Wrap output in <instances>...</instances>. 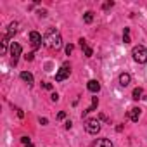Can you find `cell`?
<instances>
[{
	"mask_svg": "<svg viewBox=\"0 0 147 147\" xmlns=\"http://www.w3.org/2000/svg\"><path fill=\"white\" fill-rule=\"evenodd\" d=\"M43 43H45L47 47H50V49H59V47L62 45V36H61L59 31L49 30V33L43 36Z\"/></svg>",
	"mask_w": 147,
	"mask_h": 147,
	"instance_id": "1",
	"label": "cell"
},
{
	"mask_svg": "<svg viewBox=\"0 0 147 147\" xmlns=\"http://www.w3.org/2000/svg\"><path fill=\"white\" fill-rule=\"evenodd\" d=\"M131 55H133V61L138 62V64H145V62H147V49H145L144 45H137V47H133Z\"/></svg>",
	"mask_w": 147,
	"mask_h": 147,
	"instance_id": "2",
	"label": "cell"
},
{
	"mask_svg": "<svg viewBox=\"0 0 147 147\" xmlns=\"http://www.w3.org/2000/svg\"><path fill=\"white\" fill-rule=\"evenodd\" d=\"M85 130H87L88 133H92V135H97V133L100 131V123H99V119H94V118L87 119V121H85Z\"/></svg>",
	"mask_w": 147,
	"mask_h": 147,
	"instance_id": "3",
	"label": "cell"
},
{
	"mask_svg": "<svg viewBox=\"0 0 147 147\" xmlns=\"http://www.w3.org/2000/svg\"><path fill=\"white\" fill-rule=\"evenodd\" d=\"M69 75H71V66H69V62H64L55 75V82H64Z\"/></svg>",
	"mask_w": 147,
	"mask_h": 147,
	"instance_id": "4",
	"label": "cell"
},
{
	"mask_svg": "<svg viewBox=\"0 0 147 147\" xmlns=\"http://www.w3.org/2000/svg\"><path fill=\"white\" fill-rule=\"evenodd\" d=\"M21 54H23L21 45H19L18 42H12V43H11V55H12V64H14V66L18 64V61H19Z\"/></svg>",
	"mask_w": 147,
	"mask_h": 147,
	"instance_id": "5",
	"label": "cell"
},
{
	"mask_svg": "<svg viewBox=\"0 0 147 147\" xmlns=\"http://www.w3.org/2000/svg\"><path fill=\"white\" fill-rule=\"evenodd\" d=\"M30 43H31L33 49L42 47V35H40L38 31H31V33H30Z\"/></svg>",
	"mask_w": 147,
	"mask_h": 147,
	"instance_id": "6",
	"label": "cell"
},
{
	"mask_svg": "<svg viewBox=\"0 0 147 147\" xmlns=\"http://www.w3.org/2000/svg\"><path fill=\"white\" fill-rule=\"evenodd\" d=\"M87 88H88V92H92V94H97V92L100 90V83H99L97 80H90V82L87 83Z\"/></svg>",
	"mask_w": 147,
	"mask_h": 147,
	"instance_id": "7",
	"label": "cell"
},
{
	"mask_svg": "<svg viewBox=\"0 0 147 147\" xmlns=\"http://www.w3.org/2000/svg\"><path fill=\"white\" fill-rule=\"evenodd\" d=\"M128 118L131 121H138V118H140V107H131L128 111Z\"/></svg>",
	"mask_w": 147,
	"mask_h": 147,
	"instance_id": "8",
	"label": "cell"
},
{
	"mask_svg": "<svg viewBox=\"0 0 147 147\" xmlns=\"http://www.w3.org/2000/svg\"><path fill=\"white\" fill-rule=\"evenodd\" d=\"M78 43H80V47H82V49L85 50V55H87V57H92V54H94V50H92V49H90V47L87 45V40H83V38H80V42H78Z\"/></svg>",
	"mask_w": 147,
	"mask_h": 147,
	"instance_id": "9",
	"label": "cell"
},
{
	"mask_svg": "<svg viewBox=\"0 0 147 147\" xmlns=\"http://www.w3.org/2000/svg\"><path fill=\"white\" fill-rule=\"evenodd\" d=\"M21 80L23 82H26L28 85H33V75H31V73H28V71H21Z\"/></svg>",
	"mask_w": 147,
	"mask_h": 147,
	"instance_id": "10",
	"label": "cell"
},
{
	"mask_svg": "<svg viewBox=\"0 0 147 147\" xmlns=\"http://www.w3.org/2000/svg\"><path fill=\"white\" fill-rule=\"evenodd\" d=\"M130 80H131V76L128 75V73H121V75H119V85H121V87L130 85Z\"/></svg>",
	"mask_w": 147,
	"mask_h": 147,
	"instance_id": "11",
	"label": "cell"
},
{
	"mask_svg": "<svg viewBox=\"0 0 147 147\" xmlns=\"http://www.w3.org/2000/svg\"><path fill=\"white\" fill-rule=\"evenodd\" d=\"M94 147H114V145H113L111 140H107V138H99V140L94 144Z\"/></svg>",
	"mask_w": 147,
	"mask_h": 147,
	"instance_id": "12",
	"label": "cell"
},
{
	"mask_svg": "<svg viewBox=\"0 0 147 147\" xmlns=\"http://www.w3.org/2000/svg\"><path fill=\"white\" fill-rule=\"evenodd\" d=\"M18 26H19V24H18L16 21L9 24V30H7V36H9V38H11V36H14V35L18 33Z\"/></svg>",
	"mask_w": 147,
	"mask_h": 147,
	"instance_id": "13",
	"label": "cell"
},
{
	"mask_svg": "<svg viewBox=\"0 0 147 147\" xmlns=\"http://www.w3.org/2000/svg\"><path fill=\"white\" fill-rule=\"evenodd\" d=\"M97 104H99V99H97V97H92V106H90L88 109H85L82 116H87L88 113H92V111H95V107H97Z\"/></svg>",
	"mask_w": 147,
	"mask_h": 147,
	"instance_id": "14",
	"label": "cell"
},
{
	"mask_svg": "<svg viewBox=\"0 0 147 147\" xmlns=\"http://www.w3.org/2000/svg\"><path fill=\"white\" fill-rule=\"evenodd\" d=\"M142 95H144V90L140 88V87H137L133 92H131V99H135V100H138V99H142Z\"/></svg>",
	"mask_w": 147,
	"mask_h": 147,
	"instance_id": "15",
	"label": "cell"
},
{
	"mask_svg": "<svg viewBox=\"0 0 147 147\" xmlns=\"http://www.w3.org/2000/svg\"><path fill=\"white\" fill-rule=\"evenodd\" d=\"M83 21H85L87 24H90V23L94 21V12H92V11H88V12H85V16H83Z\"/></svg>",
	"mask_w": 147,
	"mask_h": 147,
	"instance_id": "16",
	"label": "cell"
},
{
	"mask_svg": "<svg viewBox=\"0 0 147 147\" xmlns=\"http://www.w3.org/2000/svg\"><path fill=\"white\" fill-rule=\"evenodd\" d=\"M7 40H9V36L5 35V36L2 38V50H0V54H2V55H4V54L7 52Z\"/></svg>",
	"mask_w": 147,
	"mask_h": 147,
	"instance_id": "17",
	"label": "cell"
},
{
	"mask_svg": "<svg viewBox=\"0 0 147 147\" xmlns=\"http://www.w3.org/2000/svg\"><path fill=\"white\" fill-rule=\"evenodd\" d=\"M123 42L125 43H130L131 40H130V28H125V31H123Z\"/></svg>",
	"mask_w": 147,
	"mask_h": 147,
	"instance_id": "18",
	"label": "cell"
},
{
	"mask_svg": "<svg viewBox=\"0 0 147 147\" xmlns=\"http://www.w3.org/2000/svg\"><path fill=\"white\" fill-rule=\"evenodd\" d=\"M21 142H23V144H24V145H30V144H31V138H30V137H26V135H24V137H21Z\"/></svg>",
	"mask_w": 147,
	"mask_h": 147,
	"instance_id": "19",
	"label": "cell"
},
{
	"mask_svg": "<svg viewBox=\"0 0 147 147\" xmlns=\"http://www.w3.org/2000/svg\"><path fill=\"white\" fill-rule=\"evenodd\" d=\"M113 5H114V2H106V4L102 5V9H104V11H107V9H111Z\"/></svg>",
	"mask_w": 147,
	"mask_h": 147,
	"instance_id": "20",
	"label": "cell"
},
{
	"mask_svg": "<svg viewBox=\"0 0 147 147\" xmlns=\"http://www.w3.org/2000/svg\"><path fill=\"white\" fill-rule=\"evenodd\" d=\"M73 49H75V47H73V45H71V43H69V45H66V54H67V55H69V54H71V52H73Z\"/></svg>",
	"mask_w": 147,
	"mask_h": 147,
	"instance_id": "21",
	"label": "cell"
},
{
	"mask_svg": "<svg viewBox=\"0 0 147 147\" xmlns=\"http://www.w3.org/2000/svg\"><path fill=\"white\" fill-rule=\"evenodd\" d=\"M42 87H43L45 90H52V83H42Z\"/></svg>",
	"mask_w": 147,
	"mask_h": 147,
	"instance_id": "22",
	"label": "cell"
},
{
	"mask_svg": "<svg viewBox=\"0 0 147 147\" xmlns=\"http://www.w3.org/2000/svg\"><path fill=\"white\" fill-rule=\"evenodd\" d=\"M24 57H26V61H33L35 54H33V52H30V54H28V55H24Z\"/></svg>",
	"mask_w": 147,
	"mask_h": 147,
	"instance_id": "23",
	"label": "cell"
},
{
	"mask_svg": "<svg viewBox=\"0 0 147 147\" xmlns=\"http://www.w3.org/2000/svg\"><path fill=\"white\" fill-rule=\"evenodd\" d=\"M50 99H52V100H54V102H57V100H59V95H57V94H55V92H54V94H52V95H50Z\"/></svg>",
	"mask_w": 147,
	"mask_h": 147,
	"instance_id": "24",
	"label": "cell"
},
{
	"mask_svg": "<svg viewBox=\"0 0 147 147\" xmlns=\"http://www.w3.org/2000/svg\"><path fill=\"white\" fill-rule=\"evenodd\" d=\"M64 118H66V113H64V111H61V113L57 114V119H64Z\"/></svg>",
	"mask_w": 147,
	"mask_h": 147,
	"instance_id": "25",
	"label": "cell"
},
{
	"mask_svg": "<svg viewBox=\"0 0 147 147\" xmlns=\"http://www.w3.org/2000/svg\"><path fill=\"white\" fill-rule=\"evenodd\" d=\"M71 125H73V123H71V121H69V119H67V121H66V123H64V128H66V130H69V128H71Z\"/></svg>",
	"mask_w": 147,
	"mask_h": 147,
	"instance_id": "26",
	"label": "cell"
},
{
	"mask_svg": "<svg viewBox=\"0 0 147 147\" xmlns=\"http://www.w3.org/2000/svg\"><path fill=\"white\" fill-rule=\"evenodd\" d=\"M40 123H42V125H47V123H49V119H47V118H40Z\"/></svg>",
	"mask_w": 147,
	"mask_h": 147,
	"instance_id": "27",
	"label": "cell"
},
{
	"mask_svg": "<svg viewBox=\"0 0 147 147\" xmlns=\"http://www.w3.org/2000/svg\"><path fill=\"white\" fill-rule=\"evenodd\" d=\"M18 116H19V118H24V113H23L21 109H18Z\"/></svg>",
	"mask_w": 147,
	"mask_h": 147,
	"instance_id": "28",
	"label": "cell"
},
{
	"mask_svg": "<svg viewBox=\"0 0 147 147\" xmlns=\"http://www.w3.org/2000/svg\"><path fill=\"white\" fill-rule=\"evenodd\" d=\"M24 147H33V145H31V144H30V145H24Z\"/></svg>",
	"mask_w": 147,
	"mask_h": 147,
	"instance_id": "29",
	"label": "cell"
}]
</instances>
